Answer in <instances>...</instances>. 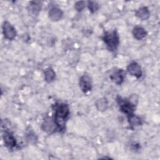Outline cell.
<instances>
[{"label":"cell","instance_id":"cell-4","mask_svg":"<svg viewBox=\"0 0 160 160\" xmlns=\"http://www.w3.org/2000/svg\"><path fill=\"white\" fill-rule=\"evenodd\" d=\"M79 85L83 92H87L91 91L92 88L91 78L88 75L84 74L79 78Z\"/></svg>","mask_w":160,"mask_h":160},{"label":"cell","instance_id":"cell-10","mask_svg":"<svg viewBox=\"0 0 160 160\" xmlns=\"http://www.w3.org/2000/svg\"><path fill=\"white\" fill-rule=\"evenodd\" d=\"M136 16L141 20H146L149 18L150 13L147 7L139 8L136 12Z\"/></svg>","mask_w":160,"mask_h":160},{"label":"cell","instance_id":"cell-7","mask_svg":"<svg viewBox=\"0 0 160 160\" xmlns=\"http://www.w3.org/2000/svg\"><path fill=\"white\" fill-rule=\"evenodd\" d=\"M49 18L52 21H57L61 19L63 15L62 10L57 7L52 8L49 11Z\"/></svg>","mask_w":160,"mask_h":160},{"label":"cell","instance_id":"cell-12","mask_svg":"<svg viewBox=\"0 0 160 160\" xmlns=\"http://www.w3.org/2000/svg\"><path fill=\"white\" fill-rule=\"evenodd\" d=\"M97 109L99 111H104L108 108V101L105 98H101L96 100L95 103Z\"/></svg>","mask_w":160,"mask_h":160},{"label":"cell","instance_id":"cell-17","mask_svg":"<svg viewBox=\"0 0 160 160\" xmlns=\"http://www.w3.org/2000/svg\"><path fill=\"white\" fill-rule=\"evenodd\" d=\"M88 8L89 11L91 12H95L99 9V4L94 1H89L88 2Z\"/></svg>","mask_w":160,"mask_h":160},{"label":"cell","instance_id":"cell-3","mask_svg":"<svg viewBox=\"0 0 160 160\" xmlns=\"http://www.w3.org/2000/svg\"><path fill=\"white\" fill-rule=\"evenodd\" d=\"M2 31L5 38L9 40L13 39L16 35V32L14 27L8 21H4L2 25Z\"/></svg>","mask_w":160,"mask_h":160},{"label":"cell","instance_id":"cell-15","mask_svg":"<svg viewBox=\"0 0 160 160\" xmlns=\"http://www.w3.org/2000/svg\"><path fill=\"white\" fill-rule=\"evenodd\" d=\"M42 129L46 132H51L54 129V124L50 118L46 117L42 124Z\"/></svg>","mask_w":160,"mask_h":160},{"label":"cell","instance_id":"cell-1","mask_svg":"<svg viewBox=\"0 0 160 160\" xmlns=\"http://www.w3.org/2000/svg\"><path fill=\"white\" fill-rule=\"evenodd\" d=\"M69 114V108L67 104L61 103L56 106L54 124L59 128H63L66 119Z\"/></svg>","mask_w":160,"mask_h":160},{"label":"cell","instance_id":"cell-14","mask_svg":"<svg viewBox=\"0 0 160 160\" xmlns=\"http://www.w3.org/2000/svg\"><path fill=\"white\" fill-rule=\"evenodd\" d=\"M56 77V73L51 68H48L44 71V79L47 82H51L54 81Z\"/></svg>","mask_w":160,"mask_h":160},{"label":"cell","instance_id":"cell-5","mask_svg":"<svg viewBox=\"0 0 160 160\" xmlns=\"http://www.w3.org/2000/svg\"><path fill=\"white\" fill-rule=\"evenodd\" d=\"M127 71L131 75L135 76L137 78H139L142 76L141 68L136 62H132L130 63L127 67Z\"/></svg>","mask_w":160,"mask_h":160},{"label":"cell","instance_id":"cell-9","mask_svg":"<svg viewBox=\"0 0 160 160\" xmlns=\"http://www.w3.org/2000/svg\"><path fill=\"white\" fill-rule=\"evenodd\" d=\"M41 3L38 1H31L28 6L29 12L34 16H37L41 10Z\"/></svg>","mask_w":160,"mask_h":160},{"label":"cell","instance_id":"cell-11","mask_svg":"<svg viewBox=\"0 0 160 160\" xmlns=\"http://www.w3.org/2000/svg\"><path fill=\"white\" fill-rule=\"evenodd\" d=\"M132 34L134 38L138 40H141L146 36V31L141 26H136L132 30Z\"/></svg>","mask_w":160,"mask_h":160},{"label":"cell","instance_id":"cell-2","mask_svg":"<svg viewBox=\"0 0 160 160\" xmlns=\"http://www.w3.org/2000/svg\"><path fill=\"white\" fill-rule=\"evenodd\" d=\"M102 39L110 51L116 50L119 43V36L116 31L106 32Z\"/></svg>","mask_w":160,"mask_h":160},{"label":"cell","instance_id":"cell-18","mask_svg":"<svg viewBox=\"0 0 160 160\" xmlns=\"http://www.w3.org/2000/svg\"><path fill=\"white\" fill-rule=\"evenodd\" d=\"M85 7V3L84 1H78L74 4V8L78 11H81Z\"/></svg>","mask_w":160,"mask_h":160},{"label":"cell","instance_id":"cell-16","mask_svg":"<svg viewBox=\"0 0 160 160\" xmlns=\"http://www.w3.org/2000/svg\"><path fill=\"white\" fill-rule=\"evenodd\" d=\"M128 121L131 126L134 127L139 126L141 124V120L139 117L134 115V114H131L128 116Z\"/></svg>","mask_w":160,"mask_h":160},{"label":"cell","instance_id":"cell-6","mask_svg":"<svg viewBox=\"0 0 160 160\" xmlns=\"http://www.w3.org/2000/svg\"><path fill=\"white\" fill-rule=\"evenodd\" d=\"M120 109L122 112L129 116L133 114L135 109V104L132 103L131 101L121 100L120 101Z\"/></svg>","mask_w":160,"mask_h":160},{"label":"cell","instance_id":"cell-8","mask_svg":"<svg viewBox=\"0 0 160 160\" xmlns=\"http://www.w3.org/2000/svg\"><path fill=\"white\" fill-rule=\"evenodd\" d=\"M3 139L5 145L9 149L14 148L16 144V141L14 136L9 132H5L3 135Z\"/></svg>","mask_w":160,"mask_h":160},{"label":"cell","instance_id":"cell-13","mask_svg":"<svg viewBox=\"0 0 160 160\" xmlns=\"http://www.w3.org/2000/svg\"><path fill=\"white\" fill-rule=\"evenodd\" d=\"M122 72V71H119L112 73L110 76V79H111V81L117 84H121L124 79V76Z\"/></svg>","mask_w":160,"mask_h":160}]
</instances>
